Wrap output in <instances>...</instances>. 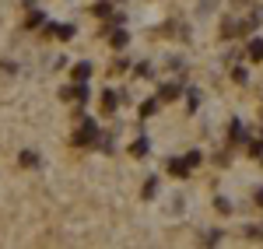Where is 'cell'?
<instances>
[{
	"label": "cell",
	"instance_id": "obj_4",
	"mask_svg": "<svg viewBox=\"0 0 263 249\" xmlns=\"http://www.w3.org/2000/svg\"><path fill=\"white\" fill-rule=\"evenodd\" d=\"M46 35L67 42V39H74V25H49V28H46Z\"/></svg>",
	"mask_w": 263,
	"mask_h": 249
},
{
	"label": "cell",
	"instance_id": "obj_1",
	"mask_svg": "<svg viewBox=\"0 0 263 249\" xmlns=\"http://www.w3.org/2000/svg\"><path fill=\"white\" fill-rule=\"evenodd\" d=\"M78 123H81V126H78V133H74V144H78V147L91 144V141L99 137V126H95V120H84V116H81Z\"/></svg>",
	"mask_w": 263,
	"mask_h": 249
},
{
	"label": "cell",
	"instance_id": "obj_23",
	"mask_svg": "<svg viewBox=\"0 0 263 249\" xmlns=\"http://www.w3.org/2000/svg\"><path fill=\"white\" fill-rule=\"evenodd\" d=\"M186 162H190V165H200L203 155H200V151H190V155H186Z\"/></svg>",
	"mask_w": 263,
	"mask_h": 249
},
{
	"label": "cell",
	"instance_id": "obj_11",
	"mask_svg": "<svg viewBox=\"0 0 263 249\" xmlns=\"http://www.w3.org/2000/svg\"><path fill=\"white\" fill-rule=\"evenodd\" d=\"M116 105H120V95H116V91H105V95H102V109H105V112H112Z\"/></svg>",
	"mask_w": 263,
	"mask_h": 249
},
{
	"label": "cell",
	"instance_id": "obj_24",
	"mask_svg": "<svg viewBox=\"0 0 263 249\" xmlns=\"http://www.w3.org/2000/svg\"><path fill=\"white\" fill-rule=\"evenodd\" d=\"M126 63H130V60H116V63H112V70H109V74H123V70H126Z\"/></svg>",
	"mask_w": 263,
	"mask_h": 249
},
{
	"label": "cell",
	"instance_id": "obj_13",
	"mask_svg": "<svg viewBox=\"0 0 263 249\" xmlns=\"http://www.w3.org/2000/svg\"><path fill=\"white\" fill-rule=\"evenodd\" d=\"M91 14H95V18H109V14H112V7H109L105 0H99V4L91 7Z\"/></svg>",
	"mask_w": 263,
	"mask_h": 249
},
{
	"label": "cell",
	"instance_id": "obj_16",
	"mask_svg": "<svg viewBox=\"0 0 263 249\" xmlns=\"http://www.w3.org/2000/svg\"><path fill=\"white\" fill-rule=\"evenodd\" d=\"M186 102H190V109H197V105H200V91L190 88V91H186Z\"/></svg>",
	"mask_w": 263,
	"mask_h": 249
},
{
	"label": "cell",
	"instance_id": "obj_10",
	"mask_svg": "<svg viewBox=\"0 0 263 249\" xmlns=\"http://www.w3.org/2000/svg\"><path fill=\"white\" fill-rule=\"evenodd\" d=\"M91 78V63H74V81H88Z\"/></svg>",
	"mask_w": 263,
	"mask_h": 249
},
{
	"label": "cell",
	"instance_id": "obj_6",
	"mask_svg": "<svg viewBox=\"0 0 263 249\" xmlns=\"http://www.w3.org/2000/svg\"><path fill=\"white\" fill-rule=\"evenodd\" d=\"M147 151H151V141H147V137H137V141L130 144V155H134V158H144Z\"/></svg>",
	"mask_w": 263,
	"mask_h": 249
},
{
	"label": "cell",
	"instance_id": "obj_3",
	"mask_svg": "<svg viewBox=\"0 0 263 249\" xmlns=\"http://www.w3.org/2000/svg\"><path fill=\"white\" fill-rule=\"evenodd\" d=\"M190 162H186V158H168V172H172V176H176V179H190Z\"/></svg>",
	"mask_w": 263,
	"mask_h": 249
},
{
	"label": "cell",
	"instance_id": "obj_19",
	"mask_svg": "<svg viewBox=\"0 0 263 249\" xmlns=\"http://www.w3.org/2000/svg\"><path fill=\"white\" fill-rule=\"evenodd\" d=\"M203 242H207V246H214V242H221V232H218V228H211L207 235H203Z\"/></svg>",
	"mask_w": 263,
	"mask_h": 249
},
{
	"label": "cell",
	"instance_id": "obj_14",
	"mask_svg": "<svg viewBox=\"0 0 263 249\" xmlns=\"http://www.w3.org/2000/svg\"><path fill=\"white\" fill-rule=\"evenodd\" d=\"M39 25H46V14L42 11H28V28H39Z\"/></svg>",
	"mask_w": 263,
	"mask_h": 249
},
{
	"label": "cell",
	"instance_id": "obj_26",
	"mask_svg": "<svg viewBox=\"0 0 263 249\" xmlns=\"http://www.w3.org/2000/svg\"><path fill=\"white\" fill-rule=\"evenodd\" d=\"M256 207H263V186L256 189Z\"/></svg>",
	"mask_w": 263,
	"mask_h": 249
},
{
	"label": "cell",
	"instance_id": "obj_15",
	"mask_svg": "<svg viewBox=\"0 0 263 249\" xmlns=\"http://www.w3.org/2000/svg\"><path fill=\"white\" fill-rule=\"evenodd\" d=\"M232 141H246V130L239 120H232Z\"/></svg>",
	"mask_w": 263,
	"mask_h": 249
},
{
	"label": "cell",
	"instance_id": "obj_7",
	"mask_svg": "<svg viewBox=\"0 0 263 249\" xmlns=\"http://www.w3.org/2000/svg\"><path fill=\"white\" fill-rule=\"evenodd\" d=\"M246 53H249V60H256V63L263 60V39H260V35L249 39V49H246Z\"/></svg>",
	"mask_w": 263,
	"mask_h": 249
},
{
	"label": "cell",
	"instance_id": "obj_17",
	"mask_svg": "<svg viewBox=\"0 0 263 249\" xmlns=\"http://www.w3.org/2000/svg\"><path fill=\"white\" fill-rule=\"evenodd\" d=\"M155 193H158V179H155V176H151V179H147V183H144V197H155Z\"/></svg>",
	"mask_w": 263,
	"mask_h": 249
},
{
	"label": "cell",
	"instance_id": "obj_2",
	"mask_svg": "<svg viewBox=\"0 0 263 249\" xmlns=\"http://www.w3.org/2000/svg\"><path fill=\"white\" fill-rule=\"evenodd\" d=\"M60 99H63V102H78V105H84V102H88V88H84V81L70 84V88H63Z\"/></svg>",
	"mask_w": 263,
	"mask_h": 249
},
{
	"label": "cell",
	"instance_id": "obj_27",
	"mask_svg": "<svg viewBox=\"0 0 263 249\" xmlns=\"http://www.w3.org/2000/svg\"><path fill=\"white\" fill-rule=\"evenodd\" d=\"M256 158H260V165H263V147H260V155H256Z\"/></svg>",
	"mask_w": 263,
	"mask_h": 249
},
{
	"label": "cell",
	"instance_id": "obj_8",
	"mask_svg": "<svg viewBox=\"0 0 263 249\" xmlns=\"http://www.w3.org/2000/svg\"><path fill=\"white\" fill-rule=\"evenodd\" d=\"M126 39H130V35H126L123 28H116V32H109V46H112V49H123V46H126Z\"/></svg>",
	"mask_w": 263,
	"mask_h": 249
},
{
	"label": "cell",
	"instance_id": "obj_21",
	"mask_svg": "<svg viewBox=\"0 0 263 249\" xmlns=\"http://www.w3.org/2000/svg\"><path fill=\"white\" fill-rule=\"evenodd\" d=\"M246 78H249V74H246V67H235V70H232V81L246 84Z\"/></svg>",
	"mask_w": 263,
	"mask_h": 249
},
{
	"label": "cell",
	"instance_id": "obj_12",
	"mask_svg": "<svg viewBox=\"0 0 263 249\" xmlns=\"http://www.w3.org/2000/svg\"><path fill=\"white\" fill-rule=\"evenodd\" d=\"M18 162H21L25 168H35V165H39V155H35V151H21Z\"/></svg>",
	"mask_w": 263,
	"mask_h": 249
},
{
	"label": "cell",
	"instance_id": "obj_18",
	"mask_svg": "<svg viewBox=\"0 0 263 249\" xmlns=\"http://www.w3.org/2000/svg\"><path fill=\"white\" fill-rule=\"evenodd\" d=\"M221 32H224V39H232V35L239 32V25H235V21H224V25H221Z\"/></svg>",
	"mask_w": 263,
	"mask_h": 249
},
{
	"label": "cell",
	"instance_id": "obj_5",
	"mask_svg": "<svg viewBox=\"0 0 263 249\" xmlns=\"http://www.w3.org/2000/svg\"><path fill=\"white\" fill-rule=\"evenodd\" d=\"M179 95H182L179 84H162V88H158V99H162V102H176Z\"/></svg>",
	"mask_w": 263,
	"mask_h": 249
},
{
	"label": "cell",
	"instance_id": "obj_9",
	"mask_svg": "<svg viewBox=\"0 0 263 249\" xmlns=\"http://www.w3.org/2000/svg\"><path fill=\"white\" fill-rule=\"evenodd\" d=\"M158 105H162V99H147V102H141V120H144V116H155Z\"/></svg>",
	"mask_w": 263,
	"mask_h": 249
},
{
	"label": "cell",
	"instance_id": "obj_20",
	"mask_svg": "<svg viewBox=\"0 0 263 249\" xmlns=\"http://www.w3.org/2000/svg\"><path fill=\"white\" fill-rule=\"evenodd\" d=\"M134 74H137V78H151V63H137Z\"/></svg>",
	"mask_w": 263,
	"mask_h": 249
},
{
	"label": "cell",
	"instance_id": "obj_25",
	"mask_svg": "<svg viewBox=\"0 0 263 249\" xmlns=\"http://www.w3.org/2000/svg\"><path fill=\"white\" fill-rule=\"evenodd\" d=\"M99 144H102V151H105V155H109V151H112V137H109V133H105V137H102Z\"/></svg>",
	"mask_w": 263,
	"mask_h": 249
},
{
	"label": "cell",
	"instance_id": "obj_22",
	"mask_svg": "<svg viewBox=\"0 0 263 249\" xmlns=\"http://www.w3.org/2000/svg\"><path fill=\"white\" fill-rule=\"evenodd\" d=\"M214 207L221 210V214H228V210H232V204H228V200H224V197H218V200H214Z\"/></svg>",
	"mask_w": 263,
	"mask_h": 249
}]
</instances>
